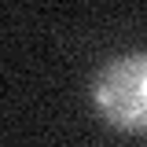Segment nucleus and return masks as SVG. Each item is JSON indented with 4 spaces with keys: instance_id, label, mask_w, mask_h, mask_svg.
Returning <instances> with one entry per match:
<instances>
[{
    "instance_id": "obj_1",
    "label": "nucleus",
    "mask_w": 147,
    "mask_h": 147,
    "mask_svg": "<svg viewBox=\"0 0 147 147\" xmlns=\"http://www.w3.org/2000/svg\"><path fill=\"white\" fill-rule=\"evenodd\" d=\"M92 103L114 129H147V52L110 59L92 81Z\"/></svg>"
}]
</instances>
